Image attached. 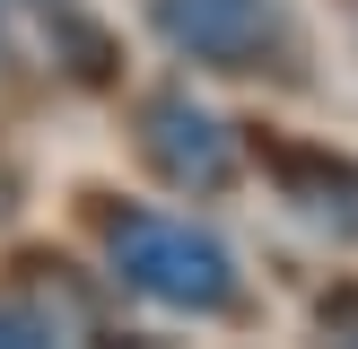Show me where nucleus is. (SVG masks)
<instances>
[{"label": "nucleus", "instance_id": "f257e3e1", "mask_svg": "<svg viewBox=\"0 0 358 349\" xmlns=\"http://www.w3.org/2000/svg\"><path fill=\"white\" fill-rule=\"evenodd\" d=\"M105 253H114V279L131 297L166 314H227L236 306V253H227L210 227L175 218V209H114L105 218Z\"/></svg>", "mask_w": 358, "mask_h": 349}, {"label": "nucleus", "instance_id": "7ed1b4c3", "mask_svg": "<svg viewBox=\"0 0 358 349\" xmlns=\"http://www.w3.org/2000/svg\"><path fill=\"white\" fill-rule=\"evenodd\" d=\"M140 157H149L175 192H219L227 174H236V140H227V122L201 114L184 87H157V96L140 105Z\"/></svg>", "mask_w": 358, "mask_h": 349}, {"label": "nucleus", "instance_id": "f03ea898", "mask_svg": "<svg viewBox=\"0 0 358 349\" xmlns=\"http://www.w3.org/2000/svg\"><path fill=\"white\" fill-rule=\"evenodd\" d=\"M149 27L201 70H262L289 52L280 0H149Z\"/></svg>", "mask_w": 358, "mask_h": 349}]
</instances>
